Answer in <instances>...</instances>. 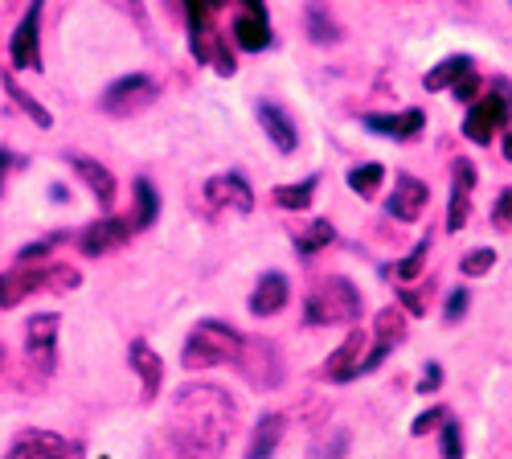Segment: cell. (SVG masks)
I'll list each match as a JSON object with an SVG mask.
<instances>
[{
    "instance_id": "obj_1",
    "label": "cell",
    "mask_w": 512,
    "mask_h": 459,
    "mask_svg": "<svg viewBox=\"0 0 512 459\" xmlns=\"http://www.w3.org/2000/svg\"><path fill=\"white\" fill-rule=\"evenodd\" d=\"M238 427V402L222 386H181L173 398V419L164 431L168 459H222Z\"/></svg>"
},
{
    "instance_id": "obj_2",
    "label": "cell",
    "mask_w": 512,
    "mask_h": 459,
    "mask_svg": "<svg viewBox=\"0 0 512 459\" xmlns=\"http://www.w3.org/2000/svg\"><path fill=\"white\" fill-rule=\"evenodd\" d=\"M246 337L234 328V324H222V320H197L189 341H185V353H181V365L185 369H209V365H226V361H238Z\"/></svg>"
},
{
    "instance_id": "obj_3",
    "label": "cell",
    "mask_w": 512,
    "mask_h": 459,
    "mask_svg": "<svg viewBox=\"0 0 512 459\" xmlns=\"http://www.w3.org/2000/svg\"><path fill=\"white\" fill-rule=\"evenodd\" d=\"M357 316H361V291L345 275L324 279L304 304V320L312 328H320V324H353Z\"/></svg>"
},
{
    "instance_id": "obj_4",
    "label": "cell",
    "mask_w": 512,
    "mask_h": 459,
    "mask_svg": "<svg viewBox=\"0 0 512 459\" xmlns=\"http://www.w3.org/2000/svg\"><path fill=\"white\" fill-rule=\"evenodd\" d=\"M508 111H512V91L504 87V82H496V87L488 95H480L472 103V111H467L463 119V136L472 140V144H492V136L504 132V123H508Z\"/></svg>"
},
{
    "instance_id": "obj_5",
    "label": "cell",
    "mask_w": 512,
    "mask_h": 459,
    "mask_svg": "<svg viewBox=\"0 0 512 459\" xmlns=\"http://www.w3.org/2000/svg\"><path fill=\"white\" fill-rule=\"evenodd\" d=\"M156 99H160V82H156V78H148V74H127V78L111 82V87L103 91L99 107H103L107 115H115V119H132V115H140L144 107H152Z\"/></svg>"
},
{
    "instance_id": "obj_6",
    "label": "cell",
    "mask_w": 512,
    "mask_h": 459,
    "mask_svg": "<svg viewBox=\"0 0 512 459\" xmlns=\"http://www.w3.org/2000/svg\"><path fill=\"white\" fill-rule=\"evenodd\" d=\"M58 332H62L58 312H37L25 324V357H29V365L37 373H54V365H58Z\"/></svg>"
},
{
    "instance_id": "obj_7",
    "label": "cell",
    "mask_w": 512,
    "mask_h": 459,
    "mask_svg": "<svg viewBox=\"0 0 512 459\" xmlns=\"http://www.w3.org/2000/svg\"><path fill=\"white\" fill-rule=\"evenodd\" d=\"M5 459H82V447L74 439H66V435L29 427V431H21L13 439V447H9Z\"/></svg>"
},
{
    "instance_id": "obj_8",
    "label": "cell",
    "mask_w": 512,
    "mask_h": 459,
    "mask_svg": "<svg viewBox=\"0 0 512 459\" xmlns=\"http://www.w3.org/2000/svg\"><path fill=\"white\" fill-rule=\"evenodd\" d=\"M406 341V312L402 308H381L377 320H373V345L365 349V361H361V373H373L381 361H386L398 345Z\"/></svg>"
},
{
    "instance_id": "obj_9",
    "label": "cell",
    "mask_w": 512,
    "mask_h": 459,
    "mask_svg": "<svg viewBox=\"0 0 512 459\" xmlns=\"http://www.w3.org/2000/svg\"><path fill=\"white\" fill-rule=\"evenodd\" d=\"M41 9H46V0H33V9L21 17L9 41V58L17 70H41Z\"/></svg>"
},
{
    "instance_id": "obj_10",
    "label": "cell",
    "mask_w": 512,
    "mask_h": 459,
    "mask_svg": "<svg viewBox=\"0 0 512 459\" xmlns=\"http://www.w3.org/2000/svg\"><path fill=\"white\" fill-rule=\"evenodd\" d=\"M205 201L213 210H230V214H250L254 210V189L242 173H218L205 181Z\"/></svg>"
},
{
    "instance_id": "obj_11",
    "label": "cell",
    "mask_w": 512,
    "mask_h": 459,
    "mask_svg": "<svg viewBox=\"0 0 512 459\" xmlns=\"http://www.w3.org/2000/svg\"><path fill=\"white\" fill-rule=\"evenodd\" d=\"M238 369L246 373V382H254V386H279V378H283V369H279V361H275V345L263 341V337L242 345Z\"/></svg>"
},
{
    "instance_id": "obj_12",
    "label": "cell",
    "mask_w": 512,
    "mask_h": 459,
    "mask_svg": "<svg viewBox=\"0 0 512 459\" xmlns=\"http://www.w3.org/2000/svg\"><path fill=\"white\" fill-rule=\"evenodd\" d=\"M472 189H476V169L472 160H455L451 173V201H447V230L459 234L472 218Z\"/></svg>"
},
{
    "instance_id": "obj_13",
    "label": "cell",
    "mask_w": 512,
    "mask_h": 459,
    "mask_svg": "<svg viewBox=\"0 0 512 459\" xmlns=\"http://www.w3.org/2000/svg\"><path fill=\"white\" fill-rule=\"evenodd\" d=\"M132 234H136V230H132V218H103V222H91L87 230L78 234V250L95 259V255H107V250L123 246Z\"/></svg>"
},
{
    "instance_id": "obj_14",
    "label": "cell",
    "mask_w": 512,
    "mask_h": 459,
    "mask_svg": "<svg viewBox=\"0 0 512 459\" xmlns=\"http://www.w3.org/2000/svg\"><path fill=\"white\" fill-rule=\"evenodd\" d=\"M41 275H46V263H13L0 275V308H17L25 296L41 291Z\"/></svg>"
},
{
    "instance_id": "obj_15",
    "label": "cell",
    "mask_w": 512,
    "mask_h": 459,
    "mask_svg": "<svg viewBox=\"0 0 512 459\" xmlns=\"http://www.w3.org/2000/svg\"><path fill=\"white\" fill-rule=\"evenodd\" d=\"M365 332L361 328H353L349 337H345V345H340L332 357H328V365H324V378L328 382H353V378H361V361H365Z\"/></svg>"
},
{
    "instance_id": "obj_16",
    "label": "cell",
    "mask_w": 512,
    "mask_h": 459,
    "mask_svg": "<svg viewBox=\"0 0 512 459\" xmlns=\"http://www.w3.org/2000/svg\"><path fill=\"white\" fill-rule=\"evenodd\" d=\"M426 205H431V189H426V181L418 177H398L394 185V197H390V214L398 222H418L426 214Z\"/></svg>"
},
{
    "instance_id": "obj_17",
    "label": "cell",
    "mask_w": 512,
    "mask_h": 459,
    "mask_svg": "<svg viewBox=\"0 0 512 459\" xmlns=\"http://www.w3.org/2000/svg\"><path fill=\"white\" fill-rule=\"evenodd\" d=\"M365 128L377 132V136H390V140H414L426 128V115L418 107L394 111V115H365Z\"/></svg>"
},
{
    "instance_id": "obj_18",
    "label": "cell",
    "mask_w": 512,
    "mask_h": 459,
    "mask_svg": "<svg viewBox=\"0 0 512 459\" xmlns=\"http://www.w3.org/2000/svg\"><path fill=\"white\" fill-rule=\"evenodd\" d=\"M127 361H132V369L140 373V382H144V402H152L160 394V386H164V361L156 357V349L148 341H132Z\"/></svg>"
},
{
    "instance_id": "obj_19",
    "label": "cell",
    "mask_w": 512,
    "mask_h": 459,
    "mask_svg": "<svg viewBox=\"0 0 512 459\" xmlns=\"http://www.w3.org/2000/svg\"><path fill=\"white\" fill-rule=\"evenodd\" d=\"M287 296H291V287L279 271H267L259 283H254V296H250V312L254 316H275L287 308Z\"/></svg>"
},
{
    "instance_id": "obj_20",
    "label": "cell",
    "mask_w": 512,
    "mask_h": 459,
    "mask_svg": "<svg viewBox=\"0 0 512 459\" xmlns=\"http://www.w3.org/2000/svg\"><path fill=\"white\" fill-rule=\"evenodd\" d=\"M259 123H263L267 140H271L279 152H295V144H300V132H295V119H291L279 103H263V107H259Z\"/></svg>"
},
{
    "instance_id": "obj_21",
    "label": "cell",
    "mask_w": 512,
    "mask_h": 459,
    "mask_svg": "<svg viewBox=\"0 0 512 459\" xmlns=\"http://www.w3.org/2000/svg\"><path fill=\"white\" fill-rule=\"evenodd\" d=\"M283 431H287L283 414H263V419L254 423V431H250L246 459H275V451H279V443H283Z\"/></svg>"
},
{
    "instance_id": "obj_22",
    "label": "cell",
    "mask_w": 512,
    "mask_h": 459,
    "mask_svg": "<svg viewBox=\"0 0 512 459\" xmlns=\"http://www.w3.org/2000/svg\"><path fill=\"white\" fill-rule=\"evenodd\" d=\"M74 173H78L82 185L95 193L99 205H115V177H111L107 164H99V160H91V156H74Z\"/></svg>"
},
{
    "instance_id": "obj_23",
    "label": "cell",
    "mask_w": 512,
    "mask_h": 459,
    "mask_svg": "<svg viewBox=\"0 0 512 459\" xmlns=\"http://www.w3.org/2000/svg\"><path fill=\"white\" fill-rule=\"evenodd\" d=\"M234 41L242 50L259 54L271 46V17H254V13H238L234 17Z\"/></svg>"
},
{
    "instance_id": "obj_24",
    "label": "cell",
    "mask_w": 512,
    "mask_h": 459,
    "mask_svg": "<svg viewBox=\"0 0 512 459\" xmlns=\"http://www.w3.org/2000/svg\"><path fill=\"white\" fill-rule=\"evenodd\" d=\"M82 283V271L74 263H58V259H46V275H41V287L54 291V296H66Z\"/></svg>"
},
{
    "instance_id": "obj_25",
    "label": "cell",
    "mask_w": 512,
    "mask_h": 459,
    "mask_svg": "<svg viewBox=\"0 0 512 459\" xmlns=\"http://www.w3.org/2000/svg\"><path fill=\"white\" fill-rule=\"evenodd\" d=\"M476 62L472 58H467V54H455V58H443L431 74H426V91H451V82L459 78V74H467V70H472Z\"/></svg>"
},
{
    "instance_id": "obj_26",
    "label": "cell",
    "mask_w": 512,
    "mask_h": 459,
    "mask_svg": "<svg viewBox=\"0 0 512 459\" xmlns=\"http://www.w3.org/2000/svg\"><path fill=\"white\" fill-rule=\"evenodd\" d=\"M332 238H336V226H332L328 218H320V222H312L308 230L295 234V250H300L304 259H312V255H320L324 246H332Z\"/></svg>"
},
{
    "instance_id": "obj_27",
    "label": "cell",
    "mask_w": 512,
    "mask_h": 459,
    "mask_svg": "<svg viewBox=\"0 0 512 459\" xmlns=\"http://www.w3.org/2000/svg\"><path fill=\"white\" fill-rule=\"evenodd\" d=\"M316 189H320V177H304L300 185H279L271 197H275V205H283V210H308Z\"/></svg>"
},
{
    "instance_id": "obj_28",
    "label": "cell",
    "mask_w": 512,
    "mask_h": 459,
    "mask_svg": "<svg viewBox=\"0 0 512 459\" xmlns=\"http://www.w3.org/2000/svg\"><path fill=\"white\" fill-rule=\"evenodd\" d=\"M156 214H160V197H156L152 181L140 177V181H136V218H132V230H136V234L148 230V226L156 222Z\"/></svg>"
},
{
    "instance_id": "obj_29",
    "label": "cell",
    "mask_w": 512,
    "mask_h": 459,
    "mask_svg": "<svg viewBox=\"0 0 512 459\" xmlns=\"http://www.w3.org/2000/svg\"><path fill=\"white\" fill-rule=\"evenodd\" d=\"M5 91L13 95V103H17V107H21V111H25V115L37 123V128H54V115H50L46 107H41V103H37L29 91H21L17 82H13V74H5Z\"/></svg>"
},
{
    "instance_id": "obj_30",
    "label": "cell",
    "mask_w": 512,
    "mask_h": 459,
    "mask_svg": "<svg viewBox=\"0 0 512 459\" xmlns=\"http://www.w3.org/2000/svg\"><path fill=\"white\" fill-rule=\"evenodd\" d=\"M381 181H386V169L381 164H357V169H349V189L357 193V197H373L377 189H381Z\"/></svg>"
},
{
    "instance_id": "obj_31",
    "label": "cell",
    "mask_w": 512,
    "mask_h": 459,
    "mask_svg": "<svg viewBox=\"0 0 512 459\" xmlns=\"http://www.w3.org/2000/svg\"><path fill=\"white\" fill-rule=\"evenodd\" d=\"M492 267H496V250H492V246L467 250V255H463V263H459V271H463L467 279H480V275H488Z\"/></svg>"
},
{
    "instance_id": "obj_32",
    "label": "cell",
    "mask_w": 512,
    "mask_h": 459,
    "mask_svg": "<svg viewBox=\"0 0 512 459\" xmlns=\"http://www.w3.org/2000/svg\"><path fill=\"white\" fill-rule=\"evenodd\" d=\"M426 255H431V242H426V238H422V242H418V246L410 250V255H406V259H402V263L394 267V275H398L402 283L418 279V275H422V267H426Z\"/></svg>"
},
{
    "instance_id": "obj_33",
    "label": "cell",
    "mask_w": 512,
    "mask_h": 459,
    "mask_svg": "<svg viewBox=\"0 0 512 459\" xmlns=\"http://www.w3.org/2000/svg\"><path fill=\"white\" fill-rule=\"evenodd\" d=\"M451 95H455V103H476L480 99V74H476V66L451 82Z\"/></svg>"
},
{
    "instance_id": "obj_34",
    "label": "cell",
    "mask_w": 512,
    "mask_h": 459,
    "mask_svg": "<svg viewBox=\"0 0 512 459\" xmlns=\"http://www.w3.org/2000/svg\"><path fill=\"white\" fill-rule=\"evenodd\" d=\"M447 419H451V410H447V406H431V410H422V414H418V419H414L410 435H418V439H422L426 431H439V427H443Z\"/></svg>"
},
{
    "instance_id": "obj_35",
    "label": "cell",
    "mask_w": 512,
    "mask_h": 459,
    "mask_svg": "<svg viewBox=\"0 0 512 459\" xmlns=\"http://www.w3.org/2000/svg\"><path fill=\"white\" fill-rule=\"evenodd\" d=\"M467 308H472V291H467V287H455V291H451V296H447L443 320H447V324H459V320L467 316Z\"/></svg>"
},
{
    "instance_id": "obj_36",
    "label": "cell",
    "mask_w": 512,
    "mask_h": 459,
    "mask_svg": "<svg viewBox=\"0 0 512 459\" xmlns=\"http://www.w3.org/2000/svg\"><path fill=\"white\" fill-rule=\"evenodd\" d=\"M439 431H443V439H439L443 459H463V431H459V423H455V419H447Z\"/></svg>"
},
{
    "instance_id": "obj_37",
    "label": "cell",
    "mask_w": 512,
    "mask_h": 459,
    "mask_svg": "<svg viewBox=\"0 0 512 459\" xmlns=\"http://www.w3.org/2000/svg\"><path fill=\"white\" fill-rule=\"evenodd\" d=\"M308 29H312V41H336L340 37L336 21H328L324 9H308Z\"/></svg>"
},
{
    "instance_id": "obj_38",
    "label": "cell",
    "mask_w": 512,
    "mask_h": 459,
    "mask_svg": "<svg viewBox=\"0 0 512 459\" xmlns=\"http://www.w3.org/2000/svg\"><path fill=\"white\" fill-rule=\"evenodd\" d=\"M492 226L496 230H512V189H504L492 205Z\"/></svg>"
},
{
    "instance_id": "obj_39",
    "label": "cell",
    "mask_w": 512,
    "mask_h": 459,
    "mask_svg": "<svg viewBox=\"0 0 512 459\" xmlns=\"http://www.w3.org/2000/svg\"><path fill=\"white\" fill-rule=\"evenodd\" d=\"M345 447H349V431H336V435H332V443H328V439H324V443H316V447H312V455L340 459V455H345Z\"/></svg>"
},
{
    "instance_id": "obj_40",
    "label": "cell",
    "mask_w": 512,
    "mask_h": 459,
    "mask_svg": "<svg viewBox=\"0 0 512 459\" xmlns=\"http://www.w3.org/2000/svg\"><path fill=\"white\" fill-rule=\"evenodd\" d=\"M398 296H402V312H406V316H426V300H422L418 287H402Z\"/></svg>"
},
{
    "instance_id": "obj_41",
    "label": "cell",
    "mask_w": 512,
    "mask_h": 459,
    "mask_svg": "<svg viewBox=\"0 0 512 459\" xmlns=\"http://www.w3.org/2000/svg\"><path fill=\"white\" fill-rule=\"evenodd\" d=\"M439 386H443V369H439V365L431 361V365L422 369V378H418V390H422V394H435Z\"/></svg>"
},
{
    "instance_id": "obj_42",
    "label": "cell",
    "mask_w": 512,
    "mask_h": 459,
    "mask_svg": "<svg viewBox=\"0 0 512 459\" xmlns=\"http://www.w3.org/2000/svg\"><path fill=\"white\" fill-rule=\"evenodd\" d=\"M9 173H13V152H5V148H0V193H5V181H9Z\"/></svg>"
},
{
    "instance_id": "obj_43",
    "label": "cell",
    "mask_w": 512,
    "mask_h": 459,
    "mask_svg": "<svg viewBox=\"0 0 512 459\" xmlns=\"http://www.w3.org/2000/svg\"><path fill=\"white\" fill-rule=\"evenodd\" d=\"M238 5H242V13H254V17H267V5H263V0H238Z\"/></svg>"
},
{
    "instance_id": "obj_44",
    "label": "cell",
    "mask_w": 512,
    "mask_h": 459,
    "mask_svg": "<svg viewBox=\"0 0 512 459\" xmlns=\"http://www.w3.org/2000/svg\"><path fill=\"white\" fill-rule=\"evenodd\" d=\"M500 148H504V156H508V160H512V128H508V132H504V144H500Z\"/></svg>"
},
{
    "instance_id": "obj_45",
    "label": "cell",
    "mask_w": 512,
    "mask_h": 459,
    "mask_svg": "<svg viewBox=\"0 0 512 459\" xmlns=\"http://www.w3.org/2000/svg\"><path fill=\"white\" fill-rule=\"evenodd\" d=\"M0 365H5V349H0Z\"/></svg>"
}]
</instances>
